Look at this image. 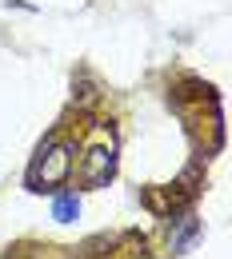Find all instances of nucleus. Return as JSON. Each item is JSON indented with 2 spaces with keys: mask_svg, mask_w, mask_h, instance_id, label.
<instances>
[{
  "mask_svg": "<svg viewBox=\"0 0 232 259\" xmlns=\"http://www.w3.org/2000/svg\"><path fill=\"white\" fill-rule=\"evenodd\" d=\"M80 215V199L76 195H56V203H52V220L56 224H72Z\"/></svg>",
  "mask_w": 232,
  "mask_h": 259,
  "instance_id": "obj_4",
  "label": "nucleus"
},
{
  "mask_svg": "<svg viewBox=\"0 0 232 259\" xmlns=\"http://www.w3.org/2000/svg\"><path fill=\"white\" fill-rule=\"evenodd\" d=\"M196 235H200V220H196V215H184L180 227H176V235H172V251H176V255H180V251H188Z\"/></svg>",
  "mask_w": 232,
  "mask_h": 259,
  "instance_id": "obj_3",
  "label": "nucleus"
},
{
  "mask_svg": "<svg viewBox=\"0 0 232 259\" xmlns=\"http://www.w3.org/2000/svg\"><path fill=\"white\" fill-rule=\"evenodd\" d=\"M112 171H116V156H112V148H92L88 160H84L80 180H84L88 188H104V184L112 180Z\"/></svg>",
  "mask_w": 232,
  "mask_h": 259,
  "instance_id": "obj_2",
  "label": "nucleus"
},
{
  "mask_svg": "<svg viewBox=\"0 0 232 259\" xmlns=\"http://www.w3.org/2000/svg\"><path fill=\"white\" fill-rule=\"evenodd\" d=\"M68 171H72V148L68 144H52V148H44L40 152V160L36 167L28 171V188L32 192H52V188H60L68 180Z\"/></svg>",
  "mask_w": 232,
  "mask_h": 259,
  "instance_id": "obj_1",
  "label": "nucleus"
}]
</instances>
